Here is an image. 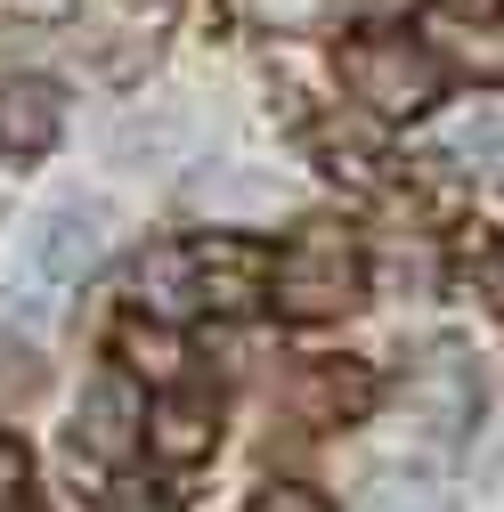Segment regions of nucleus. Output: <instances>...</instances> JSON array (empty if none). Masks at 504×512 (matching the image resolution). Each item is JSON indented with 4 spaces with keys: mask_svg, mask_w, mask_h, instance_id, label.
Returning <instances> with one entry per match:
<instances>
[{
    "mask_svg": "<svg viewBox=\"0 0 504 512\" xmlns=\"http://www.w3.org/2000/svg\"><path fill=\"white\" fill-rule=\"evenodd\" d=\"M358 285H366V261L342 220H309L277 252V309H293V317H334L358 301Z\"/></svg>",
    "mask_w": 504,
    "mask_h": 512,
    "instance_id": "nucleus-1",
    "label": "nucleus"
},
{
    "mask_svg": "<svg viewBox=\"0 0 504 512\" xmlns=\"http://www.w3.org/2000/svg\"><path fill=\"white\" fill-rule=\"evenodd\" d=\"M342 82H350L358 106H374L383 122H407V114H423L439 98V57L415 49L407 33H366V41L342 49Z\"/></svg>",
    "mask_w": 504,
    "mask_h": 512,
    "instance_id": "nucleus-2",
    "label": "nucleus"
},
{
    "mask_svg": "<svg viewBox=\"0 0 504 512\" xmlns=\"http://www.w3.org/2000/svg\"><path fill=\"white\" fill-rule=\"evenodd\" d=\"M106 244H114V212L98 196H66V204H49L25 236V269L41 285H82L98 261H106Z\"/></svg>",
    "mask_w": 504,
    "mask_h": 512,
    "instance_id": "nucleus-3",
    "label": "nucleus"
},
{
    "mask_svg": "<svg viewBox=\"0 0 504 512\" xmlns=\"http://www.w3.org/2000/svg\"><path fill=\"white\" fill-rule=\"evenodd\" d=\"M139 439H147V399H139V382L106 366L82 382V407H74V456L98 464V472H122L139 456Z\"/></svg>",
    "mask_w": 504,
    "mask_h": 512,
    "instance_id": "nucleus-4",
    "label": "nucleus"
},
{
    "mask_svg": "<svg viewBox=\"0 0 504 512\" xmlns=\"http://www.w3.org/2000/svg\"><path fill=\"white\" fill-rule=\"evenodd\" d=\"M407 415H415L439 447H456V439L472 431V415H480V366H472V350H456V342L423 350V366L407 374Z\"/></svg>",
    "mask_w": 504,
    "mask_h": 512,
    "instance_id": "nucleus-5",
    "label": "nucleus"
},
{
    "mask_svg": "<svg viewBox=\"0 0 504 512\" xmlns=\"http://www.w3.org/2000/svg\"><path fill=\"white\" fill-rule=\"evenodd\" d=\"M196 147H204V114H196V106H179V98L139 106V114H122V122H114V155L131 163V171H179Z\"/></svg>",
    "mask_w": 504,
    "mask_h": 512,
    "instance_id": "nucleus-6",
    "label": "nucleus"
},
{
    "mask_svg": "<svg viewBox=\"0 0 504 512\" xmlns=\"http://www.w3.org/2000/svg\"><path fill=\"white\" fill-rule=\"evenodd\" d=\"M187 261H196V309H252L277 269L261 261V252H244L236 236H204V244H187Z\"/></svg>",
    "mask_w": 504,
    "mask_h": 512,
    "instance_id": "nucleus-7",
    "label": "nucleus"
},
{
    "mask_svg": "<svg viewBox=\"0 0 504 512\" xmlns=\"http://www.w3.org/2000/svg\"><path fill=\"white\" fill-rule=\"evenodd\" d=\"M57 131H66V98H57L41 74L0 82V155H41Z\"/></svg>",
    "mask_w": 504,
    "mask_h": 512,
    "instance_id": "nucleus-8",
    "label": "nucleus"
},
{
    "mask_svg": "<svg viewBox=\"0 0 504 512\" xmlns=\"http://www.w3.org/2000/svg\"><path fill=\"white\" fill-rule=\"evenodd\" d=\"M212 439H220V407H212V391H171L155 415H147V447L163 464H196V456H212Z\"/></svg>",
    "mask_w": 504,
    "mask_h": 512,
    "instance_id": "nucleus-9",
    "label": "nucleus"
},
{
    "mask_svg": "<svg viewBox=\"0 0 504 512\" xmlns=\"http://www.w3.org/2000/svg\"><path fill=\"white\" fill-rule=\"evenodd\" d=\"M439 155L464 163V171L504 179V98H464L448 122H439Z\"/></svg>",
    "mask_w": 504,
    "mask_h": 512,
    "instance_id": "nucleus-10",
    "label": "nucleus"
},
{
    "mask_svg": "<svg viewBox=\"0 0 504 512\" xmlns=\"http://www.w3.org/2000/svg\"><path fill=\"white\" fill-rule=\"evenodd\" d=\"M187 204L212 220H277L285 187L269 171H204V179H187Z\"/></svg>",
    "mask_w": 504,
    "mask_h": 512,
    "instance_id": "nucleus-11",
    "label": "nucleus"
},
{
    "mask_svg": "<svg viewBox=\"0 0 504 512\" xmlns=\"http://www.w3.org/2000/svg\"><path fill=\"white\" fill-rule=\"evenodd\" d=\"M301 407H309V415H326V423L366 415V407H374V374H366V366H350V358H334V366H318V374H309Z\"/></svg>",
    "mask_w": 504,
    "mask_h": 512,
    "instance_id": "nucleus-12",
    "label": "nucleus"
},
{
    "mask_svg": "<svg viewBox=\"0 0 504 512\" xmlns=\"http://www.w3.org/2000/svg\"><path fill=\"white\" fill-rule=\"evenodd\" d=\"M366 512H456V496L439 488L431 472H383L366 496Z\"/></svg>",
    "mask_w": 504,
    "mask_h": 512,
    "instance_id": "nucleus-13",
    "label": "nucleus"
},
{
    "mask_svg": "<svg viewBox=\"0 0 504 512\" xmlns=\"http://www.w3.org/2000/svg\"><path fill=\"white\" fill-rule=\"evenodd\" d=\"M41 391V350L33 342H0V407H25Z\"/></svg>",
    "mask_w": 504,
    "mask_h": 512,
    "instance_id": "nucleus-14",
    "label": "nucleus"
},
{
    "mask_svg": "<svg viewBox=\"0 0 504 512\" xmlns=\"http://www.w3.org/2000/svg\"><path fill=\"white\" fill-rule=\"evenodd\" d=\"M236 9L252 25H269V33H309V25L326 17V0H236Z\"/></svg>",
    "mask_w": 504,
    "mask_h": 512,
    "instance_id": "nucleus-15",
    "label": "nucleus"
},
{
    "mask_svg": "<svg viewBox=\"0 0 504 512\" xmlns=\"http://www.w3.org/2000/svg\"><path fill=\"white\" fill-rule=\"evenodd\" d=\"M25 480H33V456H25V439H17V431H0V512H9V504L25 496Z\"/></svg>",
    "mask_w": 504,
    "mask_h": 512,
    "instance_id": "nucleus-16",
    "label": "nucleus"
},
{
    "mask_svg": "<svg viewBox=\"0 0 504 512\" xmlns=\"http://www.w3.org/2000/svg\"><path fill=\"white\" fill-rule=\"evenodd\" d=\"M252 512H334L318 488H293V480H277V488H261L252 496Z\"/></svg>",
    "mask_w": 504,
    "mask_h": 512,
    "instance_id": "nucleus-17",
    "label": "nucleus"
},
{
    "mask_svg": "<svg viewBox=\"0 0 504 512\" xmlns=\"http://www.w3.org/2000/svg\"><path fill=\"white\" fill-rule=\"evenodd\" d=\"M439 9H448V17H496L504 0H439Z\"/></svg>",
    "mask_w": 504,
    "mask_h": 512,
    "instance_id": "nucleus-18",
    "label": "nucleus"
},
{
    "mask_svg": "<svg viewBox=\"0 0 504 512\" xmlns=\"http://www.w3.org/2000/svg\"><path fill=\"white\" fill-rule=\"evenodd\" d=\"M358 9H399V0H358Z\"/></svg>",
    "mask_w": 504,
    "mask_h": 512,
    "instance_id": "nucleus-19",
    "label": "nucleus"
}]
</instances>
